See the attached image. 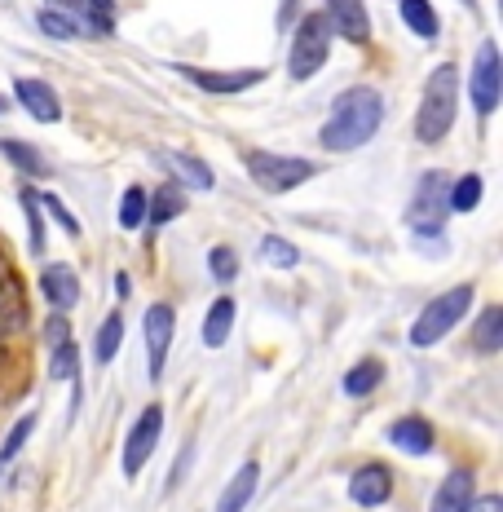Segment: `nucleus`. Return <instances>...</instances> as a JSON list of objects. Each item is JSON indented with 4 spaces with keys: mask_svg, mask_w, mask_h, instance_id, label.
<instances>
[{
    "mask_svg": "<svg viewBox=\"0 0 503 512\" xmlns=\"http://www.w3.org/2000/svg\"><path fill=\"white\" fill-rule=\"evenodd\" d=\"M5 279H9V274H5V265H0V287H5Z\"/></svg>",
    "mask_w": 503,
    "mask_h": 512,
    "instance_id": "ea45409f",
    "label": "nucleus"
},
{
    "mask_svg": "<svg viewBox=\"0 0 503 512\" xmlns=\"http://www.w3.org/2000/svg\"><path fill=\"white\" fill-rule=\"evenodd\" d=\"M503 504H499V499L495 495H481V499H473V508H468V512H499Z\"/></svg>",
    "mask_w": 503,
    "mask_h": 512,
    "instance_id": "e433bc0d",
    "label": "nucleus"
},
{
    "mask_svg": "<svg viewBox=\"0 0 503 512\" xmlns=\"http://www.w3.org/2000/svg\"><path fill=\"white\" fill-rule=\"evenodd\" d=\"M120 226L124 230H142L146 226V190L142 186H128L120 199Z\"/></svg>",
    "mask_w": 503,
    "mask_h": 512,
    "instance_id": "2f4dec72",
    "label": "nucleus"
},
{
    "mask_svg": "<svg viewBox=\"0 0 503 512\" xmlns=\"http://www.w3.org/2000/svg\"><path fill=\"white\" fill-rule=\"evenodd\" d=\"M208 270H212V279H217L221 287H230L234 279H239V256H234V248H212L208 252Z\"/></svg>",
    "mask_w": 503,
    "mask_h": 512,
    "instance_id": "473e14b6",
    "label": "nucleus"
},
{
    "mask_svg": "<svg viewBox=\"0 0 503 512\" xmlns=\"http://www.w3.org/2000/svg\"><path fill=\"white\" fill-rule=\"evenodd\" d=\"M243 168H248V177L256 181V190H265V195H287V190L305 186V181L318 173L314 159H301V155H278V151H261V146L243 155Z\"/></svg>",
    "mask_w": 503,
    "mask_h": 512,
    "instance_id": "20e7f679",
    "label": "nucleus"
},
{
    "mask_svg": "<svg viewBox=\"0 0 503 512\" xmlns=\"http://www.w3.org/2000/svg\"><path fill=\"white\" fill-rule=\"evenodd\" d=\"M45 340L49 345H62V340H71L67 336V314H53L49 323H45Z\"/></svg>",
    "mask_w": 503,
    "mask_h": 512,
    "instance_id": "c9c22d12",
    "label": "nucleus"
},
{
    "mask_svg": "<svg viewBox=\"0 0 503 512\" xmlns=\"http://www.w3.org/2000/svg\"><path fill=\"white\" fill-rule=\"evenodd\" d=\"M473 296H477L473 283H459V287H451V292L433 296V301L420 309V318H415L411 345L415 349H428V345H437V340H446L468 318V309H473Z\"/></svg>",
    "mask_w": 503,
    "mask_h": 512,
    "instance_id": "7ed1b4c3",
    "label": "nucleus"
},
{
    "mask_svg": "<svg viewBox=\"0 0 503 512\" xmlns=\"http://www.w3.org/2000/svg\"><path fill=\"white\" fill-rule=\"evenodd\" d=\"M455 120H459V67L442 62L424 80V98H420V111H415V137L424 146H437L446 142Z\"/></svg>",
    "mask_w": 503,
    "mask_h": 512,
    "instance_id": "f03ea898",
    "label": "nucleus"
},
{
    "mask_svg": "<svg viewBox=\"0 0 503 512\" xmlns=\"http://www.w3.org/2000/svg\"><path fill=\"white\" fill-rule=\"evenodd\" d=\"M181 76H186L195 89L203 93H243V89H252V84H261L265 80V71L261 67H248V71H203V67H177Z\"/></svg>",
    "mask_w": 503,
    "mask_h": 512,
    "instance_id": "2eb2a0df",
    "label": "nucleus"
},
{
    "mask_svg": "<svg viewBox=\"0 0 503 512\" xmlns=\"http://www.w3.org/2000/svg\"><path fill=\"white\" fill-rule=\"evenodd\" d=\"M327 27L340 31L349 45H367L371 36V18H367V5L362 0H327Z\"/></svg>",
    "mask_w": 503,
    "mask_h": 512,
    "instance_id": "dca6fc26",
    "label": "nucleus"
},
{
    "mask_svg": "<svg viewBox=\"0 0 503 512\" xmlns=\"http://www.w3.org/2000/svg\"><path fill=\"white\" fill-rule=\"evenodd\" d=\"M261 256L274 265V270H296L301 265V248L287 239H278V234H265L261 239Z\"/></svg>",
    "mask_w": 503,
    "mask_h": 512,
    "instance_id": "7c9ffc66",
    "label": "nucleus"
},
{
    "mask_svg": "<svg viewBox=\"0 0 503 512\" xmlns=\"http://www.w3.org/2000/svg\"><path fill=\"white\" fill-rule=\"evenodd\" d=\"M40 296L53 305V314H67V309L80 305V274L62 261L45 265V270H40Z\"/></svg>",
    "mask_w": 503,
    "mask_h": 512,
    "instance_id": "f8f14e48",
    "label": "nucleus"
},
{
    "mask_svg": "<svg viewBox=\"0 0 503 512\" xmlns=\"http://www.w3.org/2000/svg\"><path fill=\"white\" fill-rule=\"evenodd\" d=\"M40 208H49V212H53V217H58V221H62V230H67V234H71V239H80V221H76V217H71V212H67V208H62V199H58V195H40Z\"/></svg>",
    "mask_w": 503,
    "mask_h": 512,
    "instance_id": "f704fd0d",
    "label": "nucleus"
},
{
    "mask_svg": "<svg viewBox=\"0 0 503 512\" xmlns=\"http://www.w3.org/2000/svg\"><path fill=\"white\" fill-rule=\"evenodd\" d=\"M142 336H146V376L159 380L164 376L168 349H173V336H177V309L168 301H155L142 318Z\"/></svg>",
    "mask_w": 503,
    "mask_h": 512,
    "instance_id": "1a4fd4ad",
    "label": "nucleus"
},
{
    "mask_svg": "<svg viewBox=\"0 0 503 512\" xmlns=\"http://www.w3.org/2000/svg\"><path fill=\"white\" fill-rule=\"evenodd\" d=\"M481 181L477 173H464V177H455L451 181V212H477L481 208Z\"/></svg>",
    "mask_w": 503,
    "mask_h": 512,
    "instance_id": "c756f323",
    "label": "nucleus"
},
{
    "mask_svg": "<svg viewBox=\"0 0 503 512\" xmlns=\"http://www.w3.org/2000/svg\"><path fill=\"white\" fill-rule=\"evenodd\" d=\"M230 327H234V301L230 296H217V301L208 305V318H203V345L221 349L230 340Z\"/></svg>",
    "mask_w": 503,
    "mask_h": 512,
    "instance_id": "b1692460",
    "label": "nucleus"
},
{
    "mask_svg": "<svg viewBox=\"0 0 503 512\" xmlns=\"http://www.w3.org/2000/svg\"><path fill=\"white\" fill-rule=\"evenodd\" d=\"M186 464H190V446H186V451L177 455V468H173V477H168V490H173V486L181 482V473H186Z\"/></svg>",
    "mask_w": 503,
    "mask_h": 512,
    "instance_id": "4c0bfd02",
    "label": "nucleus"
},
{
    "mask_svg": "<svg viewBox=\"0 0 503 512\" xmlns=\"http://www.w3.org/2000/svg\"><path fill=\"white\" fill-rule=\"evenodd\" d=\"M120 345H124V314L115 309V314H106V318H102V327H98V345H93V354H98L102 367H111L115 354H120Z\"/></svg>",
    "mask_w": 503,
    "mask_h": 512,
    "instance_id": "bb28decb",
    "label": "nucleus"
},
{
    "mask_svg": "<svg viewBox=\"0 0 503 512\" xmlns=\"http://www.w3.org/2000/svg\"><path fill=\"white\" fill-rule=\"evenodd\" d=\"M9 111V98H5V93H0V115H5Z\"/></svg>",
    "mask_w": 503,
    "mask_h": 512,
    "instance_id": "58836bf2",
    "label": "nucleus"
},
{
    "mask_svg": "<svg viewBox=\"0 0 503 512\" xmlns=\"http://www.w3.org/2000/svg\"><path fill=\"white\" fill-rule=\"evenodd\" d=\"M53 9L71 14L89 36H111L115 31V0H53Z\"/></svg>",
    "mask_w": 503,
    "mask_h": 512,
    "instance_id": "f3484780",
    "label": "nucleus"
},
{
    "mask_svg": "<svg viewBox=\"0 0 503 512\" xmlns=\"http://www.w3.org/2000/svg\"><path fill=\"white\" fill-rule=\"evenodd\" d=\"M398 14L420 40H437V31H442V18H437V9L428 0H398Z\"/></svg>",
    "mask_w": 503,
    "mask_h": 512,
    "instance_id": "393cba45",
    "label": "nucleus"
},
{
    "mask_svg": "<svg viewBox=\"0 0 503 512\" xmlns=\"http://www.w3.org/2000/svg\"><path fill=\"white\" fill-rule=\"evenodd\" d=\"M477 499V477L473 468H451V473L442 477V486L433 490V504L428 512H468Z\"/></svg>",
    "mask_w": 503,
    "mask_h": 512,
    "instance_id": "ddd939ff",
    "label": "nucleus"
},
{
    "mask_svg": "<svg viewBox=\"0 0 503 512\" xmlns=\"http://www.w3.org/2000/svg\"><path fill=\"white\" fill-rule=\"evenodd\" d=\"M256 486H261V464L248 460L239 468V473L226 482V490H221V499H217V512H243L256 499Z\"/></svg>",
    "mask_w": 503,
    "mask_h": 512,
    "instance_id": "a211bd4d",
    "label": "nucleus"
},
{
    "mask_svg": "<svg viewBox=\"0 0 503 512\" xmlns=\"http://www.w3.org/2000/svg\"><path fill=\"white\" fill-rule=\"evenodd\" d=\"M181 212H186V190H181L177 181H164V186H155L151 195H146V221H151V230L177 221Z\"/></svg>",
    "mask_w": 503,
    "mask_h": 512,
    "instance_id": "6ab92c4d",
    "label": "nucleus"
},
{
    "mask_svg": "<svg viewBox=\"0 0 503 512\" xmlns=\"http://www.w3.org/2000/svg\"><path fill=\"white\" fill-rule=\"evenodd\" d=\"M14 98H18V106H23L31 120H40V124H58L62 120V98H58V89H53L49 80L18 76L14 80Z\"/></svg>",
    "mask_w": 503,
    "mask_h": 512,
    "instance_id": "9b49d317",
    "label": "nucleus"
},
{
    "mask_svg": "<svg viewBox=\"0 0 503 512\" xmlns=\"http://www.w3.org/2000/svg\"><path fill=\"white\" fill-rule=\"evenodd\" d=\"M0 155H5L23 177H49L53 173L49 159L40 155L31 142H23V137H0Z\"/></svg>",
    "mask_w": 503,
    "mask_h": 512,
    "instance_id": "aec40b11",
    "label": "nucleus"
},
{
    "mask_svg": "<svg viewBox=\"0 0 503 512\" xmlns=\"http://www.w3.org/2000/svg\"><path fill=\"white\" fill-rule=\"evenodd\" d=\"M331 58V27H327V14H305L301 27L292 31V45H287V76L296 84L314 80L318 71L327 67Z\"/></svg>",
    "mask_w": 503,
    "mask_h": 512,
    "instance_id": "39448f33",
    "label": "nucleus"
},
{
    "mask_svg": "<svg viewBox=\"0 0 503 512\" xmlns=\"http://www.w3.org/2000/svg\"><path fill=\"white\" fill-rule=\"evenodd\" d=\"M473 349H477V354H499V349H503V305H486L477 314Z\"/></svg>",
    "mask_w": 503,
    "mask_h": 512,
    "instance_id": "5701e85b",
    "label": "nucleus"
},
{
    "mask_svg": "<svg viewBox=\"0 0 503 512\" xmlns=\"http://www.w3.org/2000/svg\"><path fill=\"white\" fill-rule=\"evenodd\" d=\"M384 384V362L380 358H362L353 362V367L345 371V393L349 398H367V393H376Z\"/></svg>",
    "mask_w": 503,
    "mask_h": 512,
    "instance_id": "a878e982",
    "label": "nucleus"
},
{
    "mask_svg": "<svg viewBox=\"0 0 503 512\" xmlns=\"http://www.w3.org/2000/svg\"><path fill=\"white\" fill-rule=\"evenodd\" d=\"M380 124H384L380 89H371V84H353V89H345L336 102H331L327 124L318 128V142H323V151L349 155V151H358V146H367L371 137L380 133Z\"/></svg>",
    "mask_w": 503,
    "mask_h": 512,
    "instance_id": "f257e3e1",
    "label": "nucleus"
},
{
    "mask_svg": "<svg viewBox=\"0 0 503 512\" xmlns=\"http://www.w3.org/2000/svg\"><path fill=\"white\" fill-rule=\"evenodd\" d=\"M389 446L393 451H402V455H428L437 446V429L424 420V415H402V420H393L389 424Z\"/></svg>",
    "mask_w": 503,
    "mask_h": 512,
    "instance_id": "4468645a",
    "label": "nucleus"
},
{
    "mask_svg": "<svg viewBox=\"0 0 503 512\" xmlns=\"http://www.w3.org/2000/svg\"><path fill=\"white\" fill-rule=\"evenodd\" d=\"M49 380H80V345L76 340H62L49 354Z\"/></svg>",
    "mask_w": 503,
    "mask_h": 512,
    "instance_id": "cd10ccee",
    "label": "nucleus"
},
{
    "mask_svg": "<svg viewBox=\"0 0 503 512\" xmlns=\"http://www.w3.org/2000/svg\"><path fill=\"white\" fill-rule=\"evenodd\" d=\"M468 98H473V111L481 115V120H486V115H495V106L503 98V62H499L495 40L477 45L473 71H468Z\"/></svg>",
    "mask_w": 503,
    "mask_h": 512,
    "instance_id": "6e6552de",
    "label": "nucleus"
},
{
    "mask_svg": "<svg viewBox=\"0 0 503 512\" xmlns=\"http://www.w3.org/2000/svg\"><path fill=\"white\" fill-rule=\"evenodd\" d=\"M389 495H393V473L384 464L371 460V464L353 468V477H349V504L353 508H384Z\"/></svg>",
    "mask_w": 503,
    "mask_h": 512,
    "instance_id": "9d476101",
    "label": "nucleus"
},
{
    "mask_svg": "<svg viewBox=\"0 0 503 512\" xmlns=\"http://www.w3.org/2000/svg\"><path fill=\"white\" fill-rule=\"evenodd\" d=\"M159 433H164V407L151 402V407H142V415L133 420V429L124 437V455H120V468L128 482H137L142 477V468L151 464L155 446H159Z\"/></svg>",
    "mask_w": 503,
    "mask_h": 512,
    "instance_id": "0eeeda50",
    "label": "nucleus"
},
{
    "mask_svg": "<svg viewBox=\"0 0 503 512\" xmlns=\"http://www.w3.org/2000/svg\"><path fill=\"white\" fill-rule=\"evenodd\" d=\"M446 217H451V177L446 173H424L415 181V199L406 208V226L415 234H442Z\"/></svg>",
    "mask_w": 503,
    "mask_h": 512,
    "instance_id": "423d86ee",
    "label": "nucleus"
},
{
    "mask_svg": "<svg viewBox=\"0 0 503 512\" xmlns=\"http://www.w3.org/2000/svg\"><path fill=\"white\" fill-rule=\"evenodd\" d=\"M168 168H173L177 186H190V190H212V168L203 164L199 155H181V151H164L159 155Z\"/></svg>",
    "mask_w": 503,
    "mask_h": 512,
    "instance_id": "412c9836",
    "label": "nucleus"
},
{
    "mask_svg": "<svg viewBox=\"0 0 503 512\" xmlns=\"http://www.w3.org/2000/svg\"><path fill=\"white\" fill-rule=\"evenodd\" d=\"M18 204H23V212H27V248H31V256H45L49 230H45V208H40V195L31 186H23V190H18Z\"/></svg>",
    "mask_w": 503,
    "mask_h": 512,
    "instance_id": "4be33fe9",
    "label": "nucleus"
},
{
    "mask_svg": "<svg viewBox=\"0 0 503 512\" xmlns=\"http://www.w3.org/2000/svg\"><path fill=\"white\" fill-rule=\"evenodd\" d=\"M36 27L45 31V36H53V40H76V36H89V31H84L71 14H62V9H40V14H36Z\"/></svg>",
    "mask_w": 503,
    "mask_h": 512,
    "instance_id": "c85d7f7f",
    "label": "nucleus"
},
{
    "mask_svg": "<svg viewBox=\"0 0 503 512\" xmlns=\"http://www.w3.org/2000/svg\"><path fill=\"white\" fill-rule=\"evenodd\" d=\"M31 429H36V415H23V420L9 429V437H5V446H0V473H5V464L14 460L18 451L27 446V437H31Z\"/></svg>",
    "mask_w": 503,
    "mask_h": 512,
    "instance_id": "72a5a7b5",
    "label": "nucleus"
}]
</instances>
